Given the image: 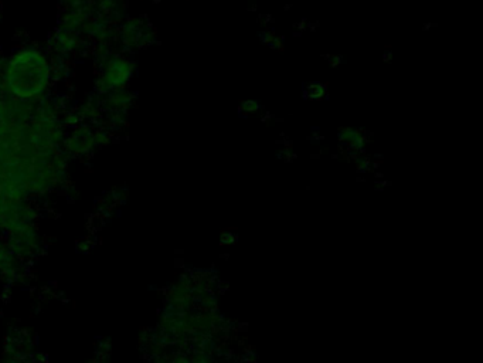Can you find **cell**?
I'll use <instances>...</instances> for the list:
<instances>
[{
    "label": "cell",
    "mask_w": 483,
    "mask_h": 363,
    "mask_svg": "<svg viewBox=\"0 0 483 363\" xmlns=\"http://www.w3.org/2000/svg\"><path fill=\"white\" fill-rule=\"evenodd\" d=\"M50 81V65L46 57L34 48L16 53L6 68V83L20 98H31L44 93Z\"/></svg>",
    "instance_id": "1"
},
{
    "label": "cell",
    "mask_w": 483,
    "mask_h": 363,
    "mask_svg": "<svg viewBox=\"0 0 483 363\" xmlns=\"http://www.w3.org/2000/svg\"><path fill=\"white\" fill-rule=\"evenodd\" d=\"M223 358L225 359V362L230 363L232 359H234V358H237V355L234 354V351H232V349H225V352H224Z\"/></svg>",
    "instance_id": "3"
},
{
    "label": "cell",
    "mask_w": 483,
    "mask_h": 363,
    "mask_svg": "<svg viewBox=\"0 0 483 363\" xmlns=\"http://www.w3.org/2000/svg\"><path fill=\"white\" fill-rule=\"evenodd\" d=\"M128 77L126 63L125 61H112L108 68V81L111 84L116 85L123 83Z\"/></svg>",
    "instance_id": "2"
},
{
    "label": "cell",
    "mask_w": 483,
    "mask_h": 363,
    "mask_svg": "<svg viewBox=\"0 0 483 363\" xmlns=\"http://www.w3.org/2000/svg\"><path fill=\"white\" fill-rule=\"evenodd\" d=\"M244 352H245L244 355H247V356H248V358H251V359H257V358H258L257 352H255V351H252L251 348H245V349H244Z\"/></svg>",
    "instance_id": "4"
},
{
    "label": "cell",
    "mask_w": 483,
    "mask_h": 363,
    "mask_svg": "<svg viewBox=\"0 0 483 363\" xmlns=\"http://www.w3.org/2000/svg\"><path fill=\"white\" fill-rule=\"evenodd\" d=\"M220 257H221V258H224V260H228V255H227V254H221Z\"/></svg>",
    "instance_id": "5"
}]
</instances>
